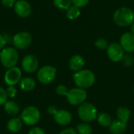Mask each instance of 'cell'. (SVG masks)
Here are the masks:
<instances>
[{"mask_svg":"<svg viewBox=\"0 0 134 134\" xmlns=\"http://www.w3.org/2000/svg\"><path fill=\"white\" fill-rule=\"evenodd\" d=\"M73 80L77 87L85 90L91 87L94 84L96 77L93 72L90 70L83 69L76 71L73 75Z\"/></svg>","mask_w":134,"mask_h":134,"instance_id":"cell-1","label":"cell"},{"mask_svg":"<svg viewBox=\"0 0 134 134\" xmlns=\"http://www.w3.org/2000/svg\"><path fill=\"white\" fill-rule=\"evenodd\" d=\"M115 23L120 27H128L134 22L133 11L128 7L119 8L113 15Z\"/></svg>","mask_w":134,"mask_h":134,"instance_id":"cell-2","label":"cell"},{"mask_svg":"<svg viewBox=\"0 0 134 134\" xmlns=\"http://www.w3.org/2000/svg\"><path fill=\"white\" fill-rule=\"evenodd\" d=\"M78 115L82 121L90 123L97 119V110L93 104L84 102L79 105L78 108Z\"/></svg>","mask_w":134,"mask_h":134,"instance_id":"cell-3","label":"cell"},{"mask_svg":"<svg viewBox=\"0 0 134 134\" xmlns=\"http://www.w3.org/2000/svg\"><path fill=\"white\" fill-rule=\"evenodd\" d=\"M19 55L17 50L13 47H6L2 49L0 53V61L6 68H11L16 66L18 62Z\"/></svg>","mask_w":134,"mask_h":134,"instance_id":"cell-4","label":"cell"},{"mask_svg":"<svg viewBox=\"0 0 134 134\" xmlns=\"http://www.w3.org/2000/svg\"><path fill=\"white\" fill-rule=\"evenodd\" d=\"M41 118V113L39 110L35 106L26 107L20 114V119L22 122L27 126H34L37 124Z\"/></svg>","mask_w":134,"mask_h":134,"instance_id":"cell-5","label":"cell"},{"mask_svg":"<svg viewBox=\"0 0 134 134\" xmlns=\"http://www.w3.org/2000/svg\"><path fill=\"white\" fill-rule=\"evenodd\" d=\"M66 97L70 104L78 106L86 101L87 98V93L84 89L76 87L68 90Z\"/></svg>","mask_w":134,"mask_h":134,"instance_id":"cell-6","label":"cell"},{"mask_svg":"<svg viewBox=\"0 0 134 134\" xmlns=\"http://www.w3.org/2000/svg\"><path fill=\"white\" fill-rule=\"evenodd\" d=\"M56 75H57L56 68L50 65H45L38 71L37 79L38 82L42 84H49L55 79Z\"/></svg>","mask_w":134,"mask_h":134,"instance_id":"cell-7","label":"cell"},{"mask_svg":"<svg viewBox=\"0 0 134 134\" xmlns=\"http://www.w3.org/2000/svg\"><path fill=\"white\" fill-rule=\"evenodd\" d=\"M31 35L27 31L19 32L13 37V44L15 48L18 49H27L31 44Z\"/></svg>","mask_w":134,"mask_h":134,"instance_id":"cell-8","label":"cell"},{"mask_svg":"<svg viewBox=\"0 0 134 134\" xmlns=\"http://www.w3.org/2000/svg\"><path fill=\"white\" fill-rule=\"evenodd\" d=\"M22 71L17 67L9 68L4 75V82L8 86H14L21 80Z\"/></svg>","mask_w":134,"mask_h":134,"instance_id":"cell-9","label":"cell"},{"mask_svg":"<svg viewBox=\"0 0 134 134\" xmlns=\"http://www.w3.org/2000/svg\"><path fill=\"white\" fill-rule=\"evenodd\" d=\"M108 58L113 62H119L123 59L124 49L119 43H111L107 48Z\"/></svg>","mask_w":134,"mask_h":134,"instance_id":"cell-10","label":"cell"},{"mask_svg":"<svg viewBox=\"0 0 134 134\" xmlns=\"http://www.w3.org/2000/svg\"><path fill=\"white\" fill-rule=\"evenodd\" d=\"M21 66L25 72L33 73L38 68V60L35 55L28 54L23 58Z\"/></svg>","mask_w":134,"mask_h":134,"instance_id":"cell-11","label":"cell"},{"mask_svg":"<svg viewBox=\"0 0 134 134\" xmlns=\"http://www.w3.org/2000/svg\"><path fill=\"white\" fill-rule=\"evenodd\" d=\"M13 7L16 14L22 18L27 17L31 13V6L30 3L25 0L16 1Z\"/></svg>","mask_w":134,"mask_h":134,"instance_id":"cell-12","label":"cell"},{"mask_svg":"<svg viewBox=\"0 0 134 134\" xmlns=\"http://www.w3.org/2000/svg\"><path fill=\"white\" fill-rule=\"evenodd\" d=\"M54 121L60 126H67L71 123L72 120L71 114L64 109L57 110L53 115Z\"/></svg>","mask_w":134,"mask_h":134,"instance_id":"cell-13","label":"cell"},{"mask_svg":"<svg viewBox=\"0 0 134 134\" xmlns=\"http://www.w3.org/2000/svg\"><path fill=\"white\" fill-rule=\"evenodd\" d=\"M120 45L122 49L128 52H134V35L132 32H127L122 35L120 38Z\"/></svg>","mask_w":134,"mask_h":134,"instance_id":"cell-14","label":"cell"},{"mask_svg":"<svg viewBox=\"0 0 134 134\" xmlns=\"http://www.w3.org/2000/svg\"><path fill=\"white\" fill-rule=\"evenodd\" d=\"M85 65V60L81 55H74L69 60V68L72 71H79L82 70Z\"/></svg>","mask_w":134,"mask_h":134,"instance_id":"cell-15","label":"cell"},{"mask_svg":"<svg viewBox=\"0 0 134 134\" xmlns=\"http://www.w3.org/2000/svg\"><path fill=\"white\" fill-rule=\"evenodd\" d=\"M127 128V123L119 119L112 121L109 126V131L111 134H123Z\"/></svg>","mask_w":134,"mask_h":134,"instance_id":"cell-16","label":"cell"},{"mask_svg":"<svg viewBox=\"0 0 134 134\" xmlns=\"http://www.w3.org/2000/svg\"><path fill=\"white\" fill-rule=\"evenodd\" d=\"M23 124L24 122H22L20 118L14 117L8 121L6 124V128L11 133H17L21 130Z\"/></svg>","mask_w":134,"mask_h":134,"instance_id":"cell-17","label":"cell"},{"mask_svg":"<svg viewBox=\"0 0 134 134\" xmlns=\"http://www.w3.org/2000/svg\"><path fill=\"white\" fill-rule=\"evenodd\" d=\"M19 83H20V88L22 90L27 91V92L33 90L36 86L35 80L31 77H25V78L21 79Z\"/></svg>","mask_w":134,"mask_h":134,"instance_id":"cell-18","label":"cell"},{"mask_svg":"<svg viewBox=\"0 0 134 134\" xmlns=\"http://www.w3.org/2000/svg\"><path fill=\"white\" fill-rule=\"evenodd\" d=\"M4 110L10 116H16L20 111V106L13 100L6 101L4 104Z\"/></svg>","mask_w":134,"mask_h":134,"instance_id":"cell-19","label":"cell"},{"mask_svg":"<svg viewBox=\"0 0 134 134\" xmlns=\"http://www.w3.org/2000/svg\"><path fill=\"white\" fill-rule=\"evenodd\" d=\"M130 115H131V111L127 107L120 106L116 111V116L118 119L122 122L127 123V122L130 118Z\"/></svg>","mask_w":134,"mask_h":134,"instance_id":"cell-20","label":"cell"},{"mask_svg":"<svg viewBox=\"0 0 134 134\" xmlns=\"http://www.w3.org/2000/svg\"><path fill=\"white\" fill-rule=\"evenodd\" d=\"M97 120L99 125L103 127H109L112 122V119L110 116V115L105 112H101L98 114L97 117Z\"/></svg>","mask_w":134,"mask_h":134,"instance_id":"cell-21","label":"cell"},{"mask_svg":"<svg viewBox=\"0 0 134 134\" xmlns=\"http://www.w3.org/2000/svg\"><path fill=\"white\" fill-rule=\"evenodd\" d=\"M80 15V10L79 8L75 5H71L68 9L66 13V16L69 20H75L79 17Z\"/></svg>","mask_w":134,"mask_h":134,"instance_id":"cell-22","label":"cell"},{"mask_svg":"<svg viewBox=\"0 0 134 134\" xmlns=\"http://www.w3.org/2000/svg\"><path fill=\"white\" fill-rule=\"evenodd\" d=\"M76 131L78 134H91L93 129L89 123L82 122L76 126Z\"/></svg>","mask_w":134,"mask_h":134,"instance_id":"cell-23","label":"cell"},{"mask_svg":"<svg viewBox=\"0 0 134 134\" xmlns=\"http://www.w3.org/2000/svg\"><path fill=\"white\" fill-rule=\"evenodd\" d=\"M71 3V0H53L54 5L60 9H68Z\"/></svg>","mask_w":134,"mask_h":134,"instance_id":"cell-24","label":"cell"},{"mask_svg":"<svg viewBox=\"0 0 134 134\" xmlns=\"http://www.w3.org/2000/svg\"><path fill=\"white\" fill-rule=\"evenodd\" d=\"M95 46L99 49H106L108 47V43L106 39L104 38H98L95 42Z\"/></svg>","mask_w":134,"mask_h":134,"instance_id":"cell-25","label":"cell"},{"mask_svg":"<svg viewBox=\"0 0 134 134\" xmlns=\"http://www.w3.org/2000/svg\"><path fill=\"white\" fill-rule=\"evenodd\" d=\"M56 93L59 96H62V97L65 96L66 97L68 93V90L64 85H59L56 88Z\"/></svg>","mask_w":134,"mask_h":134,"instance_id":"cell-26","label":"cell"},{"mask_svg":"<svg viewBox=\"0 0 134 134\" xmlns=\"http://www.w3.org/2000/svg\"><path fill=\"white\" fill-rule=\"evenodd\" d=\"M6 94H7V97H10V98H14L16 94H17V90L15 88V86H8V88L6 89Z\"/></svg>","mask_w":134,"mask_h":134,"instance_id":"cell-27","label":"cell"},{"mask_svg":"<svg viewBox=\"0 0 134 134\" xmlns=\"http://www.w3.org/2000/svg\"><path fill=\"white\" fill-rule=\"evenodd\" d=\"M7 94L5 90L0 86V105H4L7 101Z\"/></svg>","mask_w":134,"mask_h":134,"instance_id":"cell-28","label":"cell"},{"mask_svg":"<svg viewBox=\"0 0 134 134\" xmlns=\"http://www.w3.org/2000/svg\"><path fill=\"white\" fill-rule=\"evenodd\" d=\"M71 2L74 5L80 8V7H83L89 3L90 0H71Z\"/></svg>","mask_w":134,"mask_h":134,"instance_id":"cell-29","label":"cell"},{"mask_svg":"<svg viewBox=\"0 0 134 134\" xmlns=\"http://www.w3.org/2000/svg\"><path fill=\"white\" fill-rule=\"evenodd\" d=\"M16 0H1L2 5L6 8H11L14 6Z\"/></svg>","mask_w":134,"mask_h":134,"instance_id":"cell-30","label":"cell"},{"mask_svg":"<svg viewBox=\"0 0 134 134\" xmlns=\"http://www.w3.org/2000/svg\"><path fill=\"white\" fill-rule=\"evenodd\" d=\"M27 134H46V132H45L42 129H41V128H39V127H34V128L31 129V130L28 131Z\"/></svg>","mask_w":134,"mask_h":134,"instance_id":"cell-31","label":"cell"},{"mask_svg":"<svg viewBox=\"0 0 134 134\" xmlns=\"http://www.w3.org/2000/svg\"><path fill=\"white\" fill-rule=\"evenodd\" d=\"M59 134H78L76 130L73 129V128H68V129H65L64 130H62Z\"/></svg>","mask_w":134,"mask_h":134,"instance_id":"cell-32","label":"cell"},{"mask_svg":"<svg viewBox=\"0 0 134 134\" xmlns=\"http://www.w3.org/2000/svg\"><path fill=\"white\" fill-rule=\"evenodd\" d=\"M57 107H55V106H53V105H51V106H49L48 108H47V111H48V113L49 114V115H54V114L57 112Z\"/></svg>","mask_w":134,"mask_h":134,"instance_id":"cell-33","label":"cell"},{"mask_svg":"<svg viewBox=\"0 0 134 134\" xmlns=\"http://www.w3.org/2000/svg\"><path fill=\"white\" fill-rule=\"evenodd\" d=\"M5 44H6L5 38L2 35H0V49H3L5 46Z\"/></svg>","mask_w":134,"mask_h":134,"instance_id":"cell-34","label":"cell"},{"mask_svg":"<svg viewBox=\"0 0 134 134\" xmlns=\"http://www.w3.org/2000/svg\"><path fill=\"white\" fill-rule=\"evenodd\" d=\"M131 31H132V33L134 35V23L131 25Z\"/></svg>","mask_w":134,"mask_h":134,"instance_id":"cell-35","label":"cell"},{"mask_svg":"<svg viewBox=\"0 0 134 134\" xmlns=\"http://www.w3.org/2000/svg\"><path fill=\"white\" fill-rule=\"evenodd\" d=\"M133 93H134V86H133Z\"/></svg>","mask_w":134,"mask_h":134,"instance_id":"cell-36","label":"cell"}]
</instances>
